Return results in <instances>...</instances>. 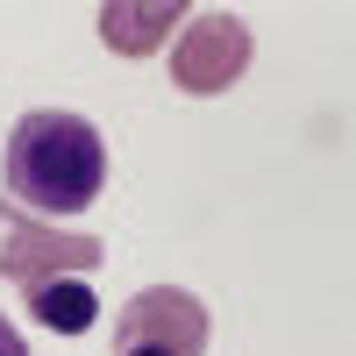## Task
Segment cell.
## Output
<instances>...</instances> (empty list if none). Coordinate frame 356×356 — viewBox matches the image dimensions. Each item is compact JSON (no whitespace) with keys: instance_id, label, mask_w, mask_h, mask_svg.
Instances as JSON below:
<instances>
[{"instance_id":"obj_1","label":"cell","mask_w":356,"mask_h":356,"mask_svg":"<svg viewBox=\"0 0 356 356\" xmlns=\"http://www.w3.org/2000/svg\"><path fill=\"white\" fill-rule=\"evenodd\" d=\"M8 193L36 221L86 214L107 193V136L72 107H29L8 129Z\"/></svg>"},{"instance_id":"obj_2","label":"cell","mask_w":356,"mask_h":356,"mask_svg":"<svg viewBox=\"0 0 356 356\" xmlns=\"http://www.w3.org/2000/svg\"><path fill=\"white\" fill-rule=\"evenodd\" d=\"M100 257H107L100 235H65V228H50L36 214H22L15 200L0 207V278H8V285L43 292L57 278H86Z\"/></svg>"},{"instance_id":"obj_3","label":"cell","mask_w":356,"mask_h":356,"mask_svg":"<svg viewBox=\"0 0 356 356\" xmlns=\"http://www.w3.org/2000/svg\"><path fill=\"white\" fill-rule=\"evenodd\" d=\"M114 356H207V307L186 285H143L114 314Z\"/></svg>"},{"instance_id":"obj_4","label":"cell","mask_w":356,"mask_h":356,"mask_svg":"<svg viewBox=\"0 0 356 356\" xmlns=\"http://www.w3.org/2000/svg\"><path fill=\"white\" fill-rule=\"evenodd\" d=\"M243 65H250V29H243V15H228V8L186 15V36H178V50H171L178 93H228V86L243 79Z\"/></svg>"},{"instance_id":"obj_5","label":"cell","mask_w":356,"mask_h":356,"mask_svg":"<svg viewBox=\"0 0 356 356\" xmlns=\"http://www.w3.org/2000/svg\"><path fill=\"white\" fill-rule=\"evenodd\" d=\"M100 22V43L107 50H122V57H150L164 36H171V22H186V8H157V0H107V8L93 15Z\"/></svg>"},{"instance_id":"obj_6","label":"cell","mask_w":356,"mask_h":356,"mask_svg":"<svg viewBox=\"0 0 356 356\" xmlns=\"http://www.w3.org/2000/svg\"><path fill=\"white\" fill-rule=\"evenodd\" d=\"M29 314H36L50 335H86V328L100 321V300L86 292V278H57V285H43V292H29Z\"/></svg>"},{"instance_id":"obj_7","label":"cell","mask_w":356,"mask_h":356,"mask_svg":"<svg viewBox=\"0 0 356 356\" xmlns=\"http://www.w3.org/2000/svg\"><path fill=\"white\" fill-rule=\"evenodd\" d=\"M0 356H29V342H22V328H15L8 314H0Z\"/></svg>"}]
</instances>
